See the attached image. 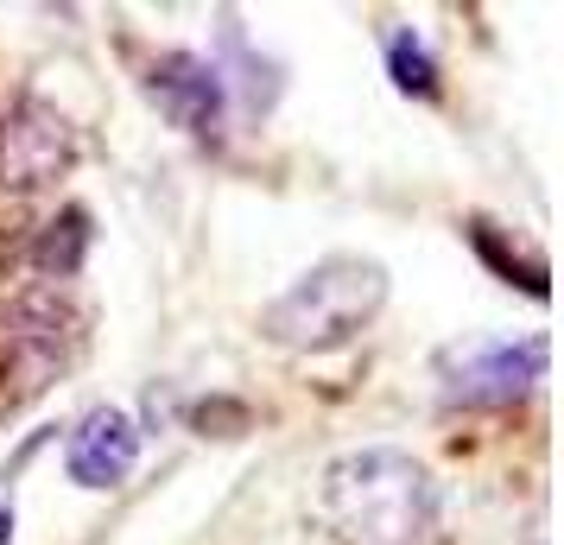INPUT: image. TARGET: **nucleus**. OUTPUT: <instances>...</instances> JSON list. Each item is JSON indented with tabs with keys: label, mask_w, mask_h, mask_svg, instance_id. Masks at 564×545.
<instances>
[{
	"label": "nucleus",
	"mask_w": 564,
	"mask_h": 545,
	"mask_svg": "<svg viewBox=\"0 0 564 545\" xmlns=\"http://www.w3.org/2000/svg\"><path fill=\"white\" fill-rule=\"evenodd\" d=\"M317 508L343 545H419L432 526V476L406 450H349L324 469Z\"/></svg>",
	"instance_id": "obj_1"
},
{
	"label": "nucleus",
	"mask_w": 564,
	"mask_h": 545,
	"mask_svg": "<svg viewBox=\"0 0 564 545\" xmlns=\"http://www.w3.org/2000/svg\"><path fill=\"white\" fill-rule=\"evenodd\" d=\"M387 305V266L368 254H330L317 260L292 292H280L260 312V337L292 349V356H324L361 337L375 312Z\"/></svg>",
	"instance_id": "obj_2"
},
{
	"label": "nucleus",
	"mask_w": 564,
	"mask_h": 545,
	"mask_svg": "<svg viewBox=\"0 0 564 545\" xmlns=\"http://www.w3.org/2000/svg\"><path fill=\"white\" fill-rule=\"evenodd\" d=\"M545 356H552L545 337H469L437 356V381H444L451 406H513L545 381Z\"/></svg>",
	"instance_id": "obj_3"
},
{
	"label": "nucleus",
	"mask_w": 564,
	"mask_h": 545,
	"mask_svg": "<svg viewBox=\"0 0 564 545\" xmlns=\"http://www.w3.org/2000/svg\"><path fill=\"white\" fill-rule=\"evenodd\" d=\"M70 159H77V140H70V121L57 108L20 102L0 121V184L7 190H39L57 172H70Z\"/></svg>",
	"instance_id": "obj_4"
},
{
	"label": "nucleus",
	"mask_w": 564,
	"mask_h": 545,
	"mask_svg": "<svg viewBox=\"0 0 564 545\" xmlns=\"http://www.w3.org/2000/svg\"><path fill=\"white\" fill-rule=\"evenodd\" d=\"M147 96L159 102L165 121H178V128L197 133V140H216V128H223V70L204 64V57L165 52L153 70H147Z\"/></svg>",
	"instance_id": "obj_5"
},
{
	"label": "nucleus",
	"mask_w": 564,
	"mask_h": 545,
	"mask_svg": "<svg viewBox=\"0 0 564 545\" xmlns=\"http://www.w3.org/2000/svg\"><path fill=\"white\" fill-rule=\"evenodd\" d=\"M70 356V312L57 298H20L13 305V342H7V362H13V381L20 393H39Z\"/></svg>",
	"instance_id": "obj_6"
},
{
	"label": "nucleus",
	"mask_w": 564,
	"mask_h": 545,
	"mask_svg": "<svg viewBox=\"0 0 564 545\" xmlns=\"http://www.w3.org/2000/svg\"><path fill=\"white\" fill-rule=\"evenodd\" d=\"M133 457H140V432H133V418L121 413V406H96V413L70 432V450H64L70 482H83V489H115V482H128Z\"/></svg>",
	"instance_id": "obj_7"
},
{
	"label": "nucleus",
	"mask_w": 564,
	"mask_h": 545,
	"mask_svg": "<svg viewBox=\"0 0 564 545\" xmlns=\"http://www.w3.org/2000/svg\"><path fill=\"white\" fill-rule=\"evenodd\" d=\"M83 248H89V216H83V209H64V216L45 222V235L32 241V266L52 273V280H70L83 266Z\"/></svg>",
	"instance_id": "obj_8"
},
{
	"label": "nucleus",
	"mask_w": 564,
	"mask_h": 545,
	"mask_svg": "<svg viewBox=\"0 0 564 545\" xmlns=\"http://www.w3.org/2000/svg\"><path fill=\"white\" fill-rule=\"evenodd\" d=\"M469 241H476V254H482L488 266L508 280V286L520 280V286L533 292V298H545V260H539V254H520V248H508V241H501V229H495L488 216H469Z\"/></svg>",
	"instance_id": "obj_9"
},
{
	"label": "nucleus",
	"mask_w": 564,
	"mask_h": 545,
	"mask_svg": "<svg viewBox=\"0 0 564 545\" xmlns=\"http://www.w3.org/2000/svg\"><path fill=\"white\" fill-rule=\"evenodd\" d=\"M387 77H393V89H406V96H419V102L437 96V64L412 32H387Z\"/></svg>",
	"instance_id": "obj_10"
},
{
	"label": "nucleus",
	"mask_w": 564,
	"mask_h": 545,
	"mask_svg": "<svg viewBox=\"0 0 564 545\" xmlns=\"http://www.w3.org/2000/svg\"><path fill=\"white\" fill-rule=\"evenodd\" d=\"M13 539V514H7V508H0V545Z\"/></svg>",
	"instance_id": "obj_11"
}]
</instances>
